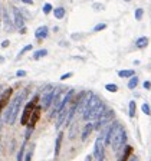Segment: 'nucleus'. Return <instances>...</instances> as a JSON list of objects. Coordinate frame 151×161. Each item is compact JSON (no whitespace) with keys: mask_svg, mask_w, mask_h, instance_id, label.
Wrapping results in <instances>:
<instances>
[{"mask_svg":"<svg viewBox=\"0 0 151 161\" xmlns=\"http://www.w3.org/2000/svg\"><path fill=\"white\" fill-rule=\"evenodd\" d=\"M104 111V104L101 102L99 97H96V95H94L89 98V101H88V104L85 105L84 108V120H92L95 117H99L101 114Z\"/></svg>","mask_w":151,"mask_h":161,"instance_id":"f257e3e1","label":"nucleus"},{"mask_svg":"<svg viewBox=\"0 0 151 161\" xmlns=\"http://www.w3.org/2000/svg\"><path fill=\"white\" fill-rule=\"evenodd\" d=\"M26 95H27V91H23L22 94H19L15 97V99L9 104V108H7V112H6V121H7L9 124H13L15 121H16V117H17V112H19V109H20V105L23 104V101H25Z\"/></svg>","mask_w":151,"mask_h":161,"instance_id":"f03ea898","label":"nucleus"},{"mask_svg":"<svg viewBox=\"0 0 151 161\" xmlns=\"http://www.w3.org/2000/svg\"><path fill=\"white\" fill-rule=\"evenodd\" d=\"M107 143L112 145L115 150L119 148V145H122L124 143H125V131H124V128L117 124L114 128L109 131L108 138H107Z\"/></svg>","mask_w":151,"mask_h":161,"instance_id":"7ed1b4c3","label":"nucleus"},{"mask_svg":"<svg viewBox=\"0 0 151 161\" xmlns=\"http://www.w3.org/2000/svg\"><path fill=\"white\" fill-rule=\"evenodd\" d=\"M59 89H55L52 85L46 86V89L43 91V98H42V108L43 109H48L49 105L53 102V98L58 95Z\"/></svg>","mask_w":151,"mask_h":161,"instance_id":"20e7f679","label":"nucleus"},{"mask_svg":"<svg viewBox=\"0 0 151 161\" xmlns=\"http://www.w3.org/2000/svg\"><path fill=\"white\" fill-rule=\"evenodd\" d=\"M38 99H39V98L35 97L33 101H30V102H29V104L25 106V109H23V114H22V120H20L22 125H27V122H29V118H30V115H32V111L35 109V106H36V104H38Z\"/></svg>","mask_w":151,"mask_h":161,"instance_id":"39448f33","label":"nucleus"},{"mask_svg":"<svg viewBox=\"0 0 151 161\" xmlns=\"http://www.w3.org/2000/svg\"><path fill=\"white\" fill-rule=\"evenodd\" d=\"M41 111H42V106H35V109L32 111V115L29 118V128H35V125L38 124V121L41 118Z\"/></svg>","mask_w":151,"mask_h":161,"instance_id":"423d86ee","label":"nucleus"},{"mask_svg":"<svg viewBox=\"0 0 151 161\" xmlns=\"http://www.w3.org/2000/svg\"><path fill=\"white\" fill-rule=\"evenodd\" d=\"M13 94V89L9 88V89H4V92H1L0 94V112H1V109L9 104V99H10V95Z\"/></svg>","mask_w":151,"mask_h":161,"instance_id":"0eeeda50","label":"nucleus"},{"mask_svg":"<svg viewBox=\"0 0 151 161\" xmlns=\"http://www.w3.org/2000/svg\"><path fill=\"white\" fill-rule=\"evenodd\" d=\"M112 117H114V111H105V112H102L99 115L98 122H96V128H101L105 122H108L109 120H112Z\"/></svg>","mask_w":151,"mask_h":161,"instance_id":"6e6552de","label":"nucleus"},{"mask_svg":"<svg viewBox=\"0 0 151 161\" xmlns=\"http://www.w3.org/2000/svg\"><path fill=\"white\" fill-rule=\"evenodd\" d=\"M13 13H15V24H16L17 27H23L25 26V20H23V16H22V13L19 12V9L17 7H13Z\"/></svg>","mask_w":151,"mask_h":161,"instance_id":"1a4fd4ad","label":"nucleus"},{"mask_svg":"<svg viewBox=\"0 0 151 161\" xmlns=\"http://www.w3.org/2000/svg\"><path fill=\"white\" fill-rule=\"evenodd\" d=\"M48 32H49L48 26H41V27H38V29H36L35 36H36L38 39H43V38H46V36H48Z\"/></svg>","mask_w":151,"mask_h":161,"instance_id":"9d476101","label":"nucleus"},{"mask_svg":"<svg viewBox=\"0 0 151 161\" xmlns=\"http://www.w3.org/2000/svg\"><path fill=\"white\" fill-rule=\"evenodd\" d=\"M95 155L98 161H102V143L101 140H96V144H95Z\"/></svg>","mask_w":151,"mask_h":161,"instance_id":"9b49d317","label":"nucleus"},{"mask_svg":"<svg viewBox=\"0 0 151 161\" xmlns=\"http://www.w3.org/2000/svg\"><path fill=\"white\" fill-rule=\"evenodd\" d=\"M147 45H148V38H147V36L138 38V39H137V42H135V46H137V48H140V49L145 48Z\"/></svg>","mask_w":151,"mask_h":161,"instance_id":"f8f14e48","label":"nucleus"},{"mask_svg":"<svg viewBox=\"0 0 151 161\" xmlns=\"http://www.w3.org/2000/svg\"><path fill=\"white\" fill-rule=\"evenodd\" d=\"M62 138H63V134L62 132H59L58 138H56V147H55V157H58L59 155V151H60V144H62Z\"/></svg>","mask_w":151,"mask_h":161,"instance_id":"ddd939ff","label":"nucleus"},{"mask_svg":"<svg viewBox=\"0 0 151 161\" xmlns=\"http://www.w3.org/2000/svg\"><path fill=\"white\" fill-rule=\"evenodd\" d=\"M118 76H119V78H131V76H134V71H133V69L119 71V72H118Z\"/></svg>","mask_w":151,"mask_h":161,"instance_id":"4468645a","label":"nucleus"},{"mask_svg":"<svg viewBox=\"0 0 151 161\" xmlns=\"http://www.w3.org/2000/svg\"><path fill=\"white\" fill-rule=\"evenodd\" d=\"M46 55H48V50H46V49H39V50H36L33 53V59L38 61V59H41V58H45Z\"/></svg>","mask_w":151,"mask_h":161,"instance_id":"2eb2a0df","label":"nucleus"},{"mask_svg":"<svg viewBox=\"0 0 151 161\" xmlns=\"http://www.w3.org/2000/svg\"><path fill=\"white\" fill-rule=\"evenodd\" d=\"M53 15H55L56 19H63V16H65V9H63V7L53 9Z\"/></svg>","mask_w":151,"mask_h":161,"instance_id":"dca6fc26","label":"nucleus"},{"mask_svg":"<svg viewBox=\"0 0 151 161\" xmlns=\"http://www.w3.org/2000/svg\"><path fill=\"white\" fill-rule=\"evenodd\" d=\"M94 129V125L92 124H88V125H86V127H85V129H84V132H82V140H86V138H88V135H89V134H91V131H92Z\"/></svg>","mask_w":151,"mask_h":161,"instance_id":"f3484780","label":"nucleus"},{"mask_svg":"<svg viewBox=\"0 0 151 161\" xmlns=\"http://www.w3.org/2000/svg\"><path fill=\"white\" fill-rule=\"evenodd\" d=\"M137 85H138V78H137V76H131V79H130V82H128V88L135 89Z\"/></svg>","mask_w":151,"mask_h":161,"instance_id":"a211bd4d","label":"nucleus"},{"mask_svg":"<svg viewBox=\"0 0 151 161\" xmlns=\"http://www.w3.org/2000/svg\"><path fill=\"white\" fill-rule=\"evenodd\" d=\"M105 89H108L109 92H117L118 86L115 85V83H107V85H105Z\"/></svg>","mask_w":151,"mask_h":161,"instance_id":"6ab92c4d","label":"nucleus"},{"mask_svg":"<svg viewBox=\"0 0 151 161\" xmlns=\"http://www.w3.org/2000/svg\"><path fill=\"white\" fill-rule=\"evenodd\" d=\"M29 50H32V45H26L25 48H23L22 50H20V52H19V56H17V59H19L20 56H23L26 52H29Z\"/></svg>","mask_w":151,"mask_h":161,"instance_id":"aec40b11","label":"nucleus"},{"mask_svg":"<svg viewBox=\"0 0 151 161\" xmlns=\"http://www.w3.org/2000/svg\"><path fill=\"white\" fill-rule=\"evenodd\" d=\"M143 15H144V10L141 7L135 10V19H137V20H141V19H143Z\"/></svg>","mask_w":151,"mask_h":161,"instance_id":"412c9836","label":"nucleus"},{"mask_svg":"<svg viewBox=\"0 0 151 161\" xmlns=\"http://www.w3.org/2000/svg\"><path fill=\"white\" fill-rule=\"evenodd\" d=\"M133 154V147H127V151L125 154H124V157H122V161H127L128 160V157Z\"/></svg>","mask_w":151,"mask_h":161,"instance_id":"4be33fe9","label":"nucleus"},{"mask_svg":"<svg viewBox=\"0 0 151 161\" xmlns=\"http://www.w3.org/2000/svg\"><path fill=\"white\" fill-rule=\"evenodd\" d=\"M135 115V102L131 101L130 102V117H134Z\"/></svg>","mask_w":151,"mask_h":161,"instance_id":"5701e85b","label":"nucleus"},{"mask_svg":"<svg viewBox=\"0 0 151 161\" xmlns=\"http://www.w3.org/2000/svg\"><path fill=\"white\" fill-rule=\"evenodd\" d=\"M50 12H52V4H50V3L43 4V13H45V15H48V13H50Z\"/></svg>","mask_w":151,"mask_h":161,"instance_id":"b1692460","label":"nucleus"},{"mask_svg":"<svg viewBox=\"0 0 151 161\" xmlns=\"http://www.w3.org/2000/svg\"><path fill=\"white\" fill-rule=\"evenodd\" d=\"M107 27V24L105 23H99V24H96L95 27H94V32H99V30H104Z\"/></svg>","mask_w":151,"mask_h":161,"instance_id":"393cba45","label":"nucleus"},{"mask_svg":"<svg viewBox=\"0 0 151 161\" xmlns=\"http://www.w3.org/2000/svg\"><path fill=\"white\" fill-rule=\"evenodd\" d=\"M23 151H25V144L22 145L20 151H19V154H17V161H22V158H23Z\"/></svg>","mask_w":151,"mask_h":161,"instance_id":"a878e982","label":"nucleus"},{"mask_svg":"<svg viewBox=\"0 0 151 161\" xmlns=\"http://www.w3.org/2000/svg\"><path fill=\"white\" fill-rule=\"evenodd\" d=\"M72 75H74V73H72V72L63 73V75H62V76H60V80H66L68 78H71V76H72Z\"/></svg>","mask_w":151,"mask_h":161,"instance_id":"bb28decb","label":"nucleus"},{"mask_svg":"<svg viewBox=\"0 0 151 161\" xmlns=\"http://www.w3.org/2000/svg\"><path fill=\"white\" fill-rule=\"evenodd\" d=\"M143 111H144V112H145V114H147V115H150V106H148V105H147V104H144L143 105Z\"/></svg>","mask_w":151,"mask_h":161,"instance_id":"cd10ccee","label":"nucleus"},{"mask_svg":"<svg viewBox=\"0 0 151 161\" xmlns=\"http://www.w3.org/2000/svg\"><path fill=\"white\" fill-rule=\"evenodd\" d=\"M16 76L17 78H20V76H26V71H20V69H19V71L16 72Z\"/></svg>","mask_w":151,"mask_h":161,"instance_id":"c85d7f7f","label":"nucleus"},{"mask_svg":"<svg viewBox=\"0 0 151 161\" xmlns=\"http://www.w3.org/2000/svg\"><path fill=\"white\" fill-rule=\"evenodd\" d=\"M143 85H144V88H145V89H150L151 88V82H150V80H145Z\"/></svg>","mask_w":151,"mask_h":161,"instance_id":"c756f323","label":"nucleus"},{"mask_svg":"<svg viewBox=\"0 0 151 161\" xmlns=\"http://www.w3.org/2000/svg\"><path fill=\"white\" fill-rule=\"evenodd\" d=\"M9 45H10V42H9V40H3V43H1V48H7Z\"/></svg>","mask_w":151,"mask_h":161,"instance_id":"7c9ffc66","label":"nucleus"},{"mask_svg":"<svg viewBox=\"0 0 151 161\" xmlns=\"http://www.w3.org/2000/svg\"><path fill=\"white\" fill-rule=\"evenodd\" d=\"M20 1H23L26 4H32V3H33V0H20Z\"/></svg>","mask_w":151,"mask_h":161,"instance_id":"2f4dec72","label":"nucleus"},{"mask_svg":"<svg viewBox=\"0 0 151 161\" xmlns=\"http://www.w3.org/2000/svg\"><path fill=\"white\" fill-rule=\"evenodd\" d=\"M20 33H26V27H25V26H23V27L20 29Z\"/></svg>","mask_w":151,"mask_h":161,"instance_id":"473e14b6","label":"nucleus"},{"mask_svg":"<svg viewBox=\"0 0 151 161\" xmlns=\"http://www.w3.org/2000/svg\"><path fill=\"white\" fill-rule=\"evenodd\" d=\"M0 27H1V9H0Z\"/></svg>","mask_w":151,"mask_h":161,"instance_id":"72a5a7b5","label":"nucleus"},{"mask_svg":"<svg viewBox=\"0 0 151 161\" xmlns=\"http://www.w3.org/2000/svg\"><path fill=\"white\" fill-rule=\"evenodd\" d=\"M85 161H92V157H86V160Z\"/></svg>","mask_w":151,"mask_h":161,"instance_id":"f704fd0d","label":"nucleus"},{"mask_svg":"<svg viewBox=\"0 0 151 161\" xmlns=\"http://www.w3.org/2000/svg\"><path fill=\"white\" fill-rule=\"evenodd\" d=\"M3 61H4V58H3V56H0V62H3Z\"/></svg>","mask_w":151,"mask_h":161,"instance_id":"c9c22d12","label":"nucleus"},{"mask_svg":"<svg viewBox=\"0 0 151 161\" xmlns=\"http://www.w3.org/2000/svg\"><path fill=\"white\" fill-rule=\"evenodd\" d=\"M124 1H131V0H124Z\"/></svg>","mask_w":151,"mask_h":161,"instance_id":"e433bc0d","label":"nucleus"}]
</instances>
